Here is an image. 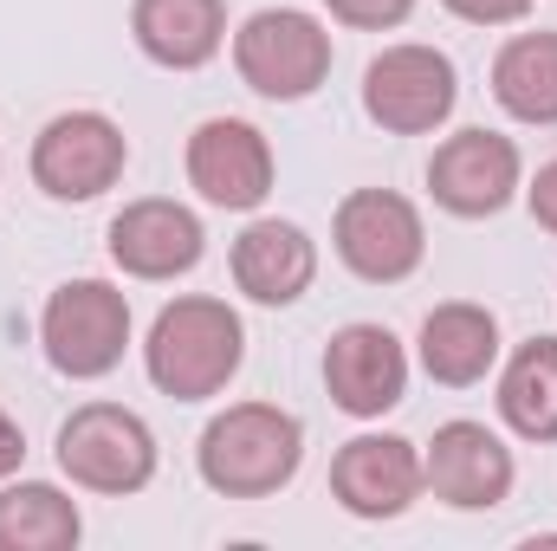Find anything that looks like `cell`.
<instances>
[{
  "mask_svg": "<svg viewBox=\"0 0 557 551\" xmlns=\"http://www.w3.org/2000/svg\"><path fill=\"white\" fill-rule=\"evenodd\" d=\"M240 318L221 305V298H175L162 305L149 344H143V364H149V383L175 403H201V396H221L227 377L240 370Z\"/></svg>",
  "mask_w": 557,
  "mask_h": 551,
  "instance_id": "1",
  "label": "cell"
},
{
  "mask_svg": "<svg viewBox=\"0 0 557 551\" xmlns=\"http://www.w3.org/2000/svg\"><path fill=\"white\" fill-rule=\"evenodd\" d=\"M298 454H305L298 415H285L278 403H234L201 434V480L227 500H260L298 474Z\"/></svg>",
  "mask_w": 557,
  "mask_h": 551,
  "instance_id": "2",
  "label": "cell"
},
{
  "mask_svg": "<svg viewBox=\"0 0 557 551\" xmlns=\"http://www.w3.org/2000/svg\"><path fill=\"white\" fill-rule=\"evenodd\" d=\"M234 65L260 98H311L331 72V33L298 7H267L234 33Z\"/></svg>",
  "mask_w": 557,
  "mask_h": 551,
  "instance_id": "3",
  "label": "cell"
},
{
  "mask_svg": "<svg viewBox=\"0 0 557 551\" xmlns=\"http://www.w3.org/2000/svg\"><path fill=\"white\" fill-rule=\"evenodd\" d=\"M59 467L91 493H137L156 474V434L117 403H85L59 428Z\"/></svg>",
  "mask_w": 557,
  "mask_h": 551,
  "instance_id": "4",
  "label": "cell"
},
{
  "mask_svg": "<svg viewBox=\"0 0 557 551\" xmlns=\"http://www.w3.org/2000/svg\"><path fill=\"white\" fill-rule=\"evenodd\" d=\"M131 344V305L117 285L104 279H72L52 292L46 305V357L65 370V377H104L117 370Z\"/></svg>",
  "mask_w": 557,
  "mask_h": 551,
  "instance_id": "5",
  "label": "cell"
},
{
  "mask_svg": "<svg viewBox=\"0 0 557 551\" xmlns=\"http://www.w3.org/2000/svg\"><path fill=\"white\" fill-rule=\"evenodd\" d=\"M124 156H131V143H124V131L111 118L65 111L33 143V182L46 195H59V201H91V195H104L124 175Z\"/></svg>",
  "mask_w": 557,
  "mask_h": 551,
  "instance_id": "6",
  "label": "cell"
},
{
  "mask_svg": "<svg viewBox=\"0 0 557 551\" xmlns=\"http://www.w3.org/2000/svg\"><path fill=\"white\" fill-rule=\"evenodd\" d=\"M454 65H447V52H434V46H389L383 59H370V72H363V111L383 124V131H396V137H421V131H434L447 111H454Z\"/></svg>",
  "mask_w": 557,
  "mask_h": 551,
  "instance_id": "7",
  "label": "cell"
},
{
  "mask_svg": "<svg viewBox=\"0 0 557 551\" xmlns=\"http://www.w3.org/2000/svg\"><path fill=\"white\" fill-rule=\"evenodd\" d=\"M421 247H428L421 215L403 195H389V188H357L337 208V254H344L350 273L370 279V285L409 279L421 267Z\"/></svg>",
  "mask_w": 557,
  "mask_h": 551,
  "instance_id": "8",
  "label": "cell"
},
{
  "mask_svg": "<svg viewBox=\"0 0 557 551\" xmlns=\"http://www.w3.org/2000/svg\"><path fill=\"white\" fill-rule=\"evenodd\" d=\"M421 487H434V500H447L460 513H486L512 493V454L493 428L447 421V428H434V448L421 461Z\"/></svg>",
  "mask_w": 557,
  "mask_h": 551,
  "instance_id": "9",
  "label": "cell"
},
{
  "mask_svg": "<svg viewBox=\"0 0 557 551\" xmlns=\"http://www.w3.org/2000/svg\"><path fill=\"white\" fill-rule=\"evenodd\" d=\"M428 188L447 215H499L519 188V149L493 131H460L434 149L428 162Z\"/></svg>",
  "mask_w": 557,
  "mask_h": 551,
  "instance_id": "10",
  "label": "cell"
},
{
  "mask_svg": "<svg viewBox=\"0 0 557 551\" xmlns=\"http://www.w3.org/2000/svg\"><path fill=\"white\" fill-rule=\"evenodd\" d=\"M188 182L214 208H260L273 188V149L240 118H208L188 137Z\"/></svg>",
  "mask_w": 557,
  "mask_h": 551,
  "instance_id": "11",
  "label": "cell"
},
{
  "mask_svg": "<svg viewBox=\"0 0 557 551\" xmlns=\"http://www.w3.org/2000/svg\"><path fill=\"white\" fill-rule=\"evenodd\" d=\"M331 493L357 519H396V513H409V500L421 493L416 441H403V434H357L331 461Z\"/></svg>",
  "mask_w": 557,
  "mask_h": 551,
  "instance_id": "12",
  "label": "cell"
},
{
  "mask_svg": "<svg viewBox=\"0 0 557 551\" xmlns=\"http://www.w3.org/2000/svg\"><path fill=\"white\" fill-rule=\"evenodd\" d=\"M324 383L344 415H383L409 390V357L383 325H344L324 351Z\"/></svg>",
  "mask_w": 557,
  "mask_h": 551,
  "instance_id": "13",
  "label": "cell"
},
{
  "mask_svg": "<svg viewBox=\"0 0 557 551\" xmlns=\"http://www.w3.org/2000/svg\"><path fill=\"white\" fill-rule=\"evenodd\" d=\"M201 221L182 201H131L111 221V260L137 279H175L201 260Z\"/></svg>",
  "mask_w": 557,
  "mask_h": 551,
  "instance_id": "14",
  "label": "cell"
},
{
  "mask_svg": "<svg viewBox=\"0 0 557 551\" xmlns=\"http://www.w3.org/2000/svg\"><path fill=\"white\" fill-rule=\"evenodd\" d=\"M311 273H318V254H311L305 228H292V221H253L234 241V279L260 305H292L311 285Z\"/></svg>",
  "mask_w": 557,
  "mask_h": 551,
  "instance_id": "15",
  "label": "cell"
},
{
  "mask_svg": "<svg viewBox=\"0 0 557 551\" xmlns=\"http://www.w3.org/2000/svg\"><path fill=\"white\" fill-rule=\"evenodd\" d=\"M137 26V46L156 65H175V72H195L221 52L227 39V7L221 0H137L131 13Z\"/></svg>",
  "mask_w": 557,
  "mask_h": 551,
  "instance_id": "16",
  "label": "cell"
},
{
  "mask_svg": "<svg viewBox=\"0 0 557 551\" xmlns=\"http://www.w3.org/2000/svg\"><path fill=\"white\" fill-rule=\"evenodd\" d=\"M493 357H499L493 311H480V305H441V311H428V325H421V364H428L434 383L467 390V383H480L493 370Z\"/></svg>",
  "mask_w": 557,
  "mask_h": 551,
  "instance_id": "17",
  "label": "cell"
},
{
  "mask_svg": "<svg viewBox=\"0 0 557 551\" xmlns=\"http://www.w3.org/2000/svg\"><path fill=\"white\" fill-rule=\"evenodd\" d=\"M493 98L519 124H557V33H519L499 46Z\"/></svg>",
  "mask_w": 557,
  "mask_h": 551,
  "instance_id": "18",
  "label": "cell"
},
{
  "mask_svg": "<svg viewBox=\"0 0 557 551\" xmlns=\"http://www.w3.org/2000/svg\"><path fill=\"white\" fill-rule=\"evenodd\" d=\"M78 506L46 487V480H20L0 493V551H65L78 546Z\"/></svg>",
  "mask_w": 557,
  "mask_h": 551,
  "instance_id": "19",
  "label": "cell"
},
{
  "mask_svg": "<svg viewBox=\"0 0 557 551\" xmlns=\"http://www.w3.org/2000/svg\"><path fill=\"white\" fill-rule=\"evenodd\" d=\"M499 415L525 441H557V338H532L506 377H499Z\"/></svg>",
  "mask_w": 557,
  "mask_h": 551,
  "instance_id": "20",
  "label": "cell"
},
{
  "mask_svg": "<svg viewBox=\"0 0 557 551\" xmlns=\"http://www.w3.org/2000/svg\"><path fill=\"white\" fill-rule=\"evenodd\" d=\"M416 0H331V13L344 26H403Z\"/></svg>",
  "mask_w": 557,
  "mask_h": 551,
  "instance_id": "21",
  "label": "cell"
},
{
  "mask_svg": "<svg viewBox=\"0 0 557 551\" xmlns=\"http://www.w3.org/2000/svg\"><path fill=\"white\" fill-rule=\"evenodd\" d=\"M460 20H473V26H506V20H525L532 13V0H447Z\"/></svg>",
  "mask_w": 557,
  "mask_h": 551,
  "instance_id": "22",
  "label": "cell"
},
{
  "mask_svg": "<svg viewBox=\"0 0 557 551\" xmlns=\"http://www.w3.org/2000/svg\"><path fill=\"white\" fill-rule=\"evenodd\" d=\"M532 215L557 234V162H545V169H539V182H532Z\"/></svg>",
  "mask_w": 557,
  "mask_h": 551,
  "instance_id": "23",
  "label": "cell"
},
{
  "mask_svg": "<svg viewBox=\"0 0 557 551\" xmlns=\"http://www.w3.org/2000/svg\"><path fill=\"white\" fill-rule=\"evenodd\" d=\"M20 461H26V434H20V428L0 415V474H13Z\"/></svg>",
  "mask_w": 557,
  "mask_h": 551,
  "instance_id": "24",
  "label": "cell"
}]
</instances>
